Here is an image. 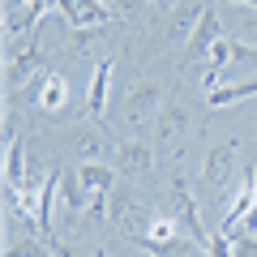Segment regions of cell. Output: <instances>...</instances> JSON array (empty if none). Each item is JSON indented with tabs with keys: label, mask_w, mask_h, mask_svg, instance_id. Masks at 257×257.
Listing matches in <instances>:
<instances>
[{
	"label": "cell",
	"mask_w": 257,
	"mask_h": 257,
	"mask_svg": "<svg viewBox=\"0 0 257 257\" xmlns=\"http://www.w3.org/2000/svg\"><path fill=\"white\" fill-rule=\"evenodd\" d=\"M163 94L167 90H163L159 77H138V82L124 90V99H120V120H124V124H142V120H150V116L159 120V111L167 107Z\"/></svg>",
	"instance_id": "cell-1"
},
{
	"label": "cell",
	"mask_w": 257,
	"mask_h": 257,
	"mask_svg": "<svg viewBox=\"0 0 257 257\" xmlns=\"http://www.w3.org/2000/svg\"><path fill=\"white\" fill-rule=\"evenodd\" d=\"M103 128L99 124H90V120H77L69 133H64V155L69 159H77V163H94V159L103 155Z\"/></svg>",
	"instance_id": "cell-2"
},
{
	"label": "cell",
	"mask_w": 257,
	"mask_h": 257,
	"mask_svg": "<svg viewBox=\"0 0 257 257\" xmlns=\"http://www.w3.org/2000/svg\"><path fill=\"white\" fill-rule=\"evenodd\" d=\"M236 150H240L236 138H223V142H214V146L206 150V163H202V184H206V189H223V184L231 180Z\"/></svg>",
	"instance_id": "cell-3"
},
{
	"label": "cell",
	"mask_w": 257,
	"mask_h": 257,
	"mask_svg": "<svg viewBox=\"0 0 257 257\" xmlns=\"http://www.w3.org/2000/svg\"><path fill=\"white\" fill-rule=\"evenodd\" d=\"M111 163L120 167V176H146L150 163H155V150H150L146 142L128 138V142H120V146L111 150Z\"/></svg>",
	"instance_id": "cell-4"
},
{
	"label": "cell",
	"mask_w": 257,
	"mask_h": 257,
	"mask_svg": "<svg viewBox=\"0 0 257 257\" xmlns=\"http://www.w3.org/2000/svg\"><path fill=\"white\" fill-rule=\"evenodd\" d=\"M60 18L69 22V26L86 30V26H107V5L103 0H60Z\"/></svg>",
	"instance_id": "cell-5"
},
{
	"label": "cell",
	"mask_w": 257,
	"mask_h": 257,
	"mask_svg": "<svg viewBox=\"0 0 257 257\" xmlns=\"http://www.w3.org/2000/svg\"><path fill=\"white\" fill-rule=\"evenodd\" d=\"M107 86H111V60L103 56L99 69H94V77H90V90H86V107H82L86 120H99L103 111H107Z\"/></svg>",
	"instance_id": "cell-6"
},
{
	"label": "cell",
	"mask_w": 257,
	"mask_h": 257,
	"mask_svg": "<svg viewBox=\"0 0 257 257\" xmlns=\"http://www.w3.org/2000/svg\"><path fill=\"white\" fill-rule=\"evenodd\" d=\"M39 60H43V52H39L35 43H30L26 52H18V56L9 60V73H5V86H9V99H18V90H22V86L30 82V77H35Z\"/></svg>",
	"instance_id": "cell-7"
},
{
	"label": "cell",
	"mask_w": 257,
	"mask_h": 257,
	"mask_svg": "<svg viewBox=\"0 0 257 257\" xmlns=\"http://www.w3.org/2000/svg\"><path fill=\"white\" fill-rule=\"evenodd\" d=\"M214 39H219V13L206 9V18L197 22V30L189 35V43H184V60H197V56H206L214 47Z\"/></svg>",
	"instance_id": "cell-8"
},
{
	"label": "cell",
	"mask_w": 257,
	"mask_h": 257,
	"mask_svg": "<svg viewBox=\"0 0 257 257\" xmlns=\"http://www.w3.org/2000/svg\"><path fill=\"white\" fill-rule=\"evenodd\" d=\"M189 120H193L189 103H184V99H167V107L159 111V142H172V138H180L184 128H189Z\"/></svg>",
	"instance_id": "cell-9"
},
{
	"label": "cell",
	"mask_w": 257,
	"mask_h": 257,
	"mask_svg": "<svg viewBox=\"0 0 257 257\" xmlns=\"http://www.w3.org/2000/svg\"><path fill=\"white\" fill-rule=\"evenodd\" d=\"M248 94H257V77H248V82H231V86H210V90H206V107H227V103H244Z\"/></svg>",
	"instance_id": "cell-10"
},
{
	"label": "cell",
	"mask_w": 257,
	"mask_h": 257,
	"mask_svg": "<svg viewBox=\"0 0 257 257\" xmlns=\"http://www.w3.org/2000/svg\"><path fill=\"white\" fill-rule=\"evenodd\" d=\"M206 9H210V5H184V9H176L172 22H167V39H184V43H189V35L197 30V22L206 18Z\"/></svg>",
	"instance_id": "cell-11"
},
{
	"label": "cell",
	"mask_w": 257,
	"mask_h": 257,
	"mask_svg": "<svg viewBox=\"0 0 257 257\" xmlns=\"http://www.w3.org/2000/svg\"><path fill=\"white\" fill-rule=\"evenodd\" d=\"M64 103H69V77H60V73H43L39 107H43V111H60Z\"/></svg>",
	"instance_id": "cell-12"
},
{
	"label": "cell",
	"mask_w": 257,
	"mask_h": 257,
	"mask_svg": "<svg viewBox=\"0 0 257 257\" xmlns=\"http://www.w3.org/2000/svg\"><path fill=\"white\" fill-rule=\"evenodd\" d=\"M52 9H60V0H30L26 9H18V13H9V35H22V30H30L43 13H52Z\"/></svg>",
	"instance_id": "cell-13"
},
{
	"label": "cell",
	"mask_w": 257,
	"mask_h": 257,
	"mask_svg": "<svg viewBox=\"0 0 257 257\" xmlns=\"http://www.w3.org/2000/svg\"><path fill=\"white\" fill-rule=\"evenodd\" d=\"M5 257H56L47 240H35V236H22V240H9Z\"/></svg>",
	"instance_id": "cell-14"
},
{
	"label": "cell",
	"mask_w": 257,
	"mask_h": 257,
	"mask_svg": "<svg viewBox=\"0 0 257 257\" xmlns=\"http://www.w3.org/2000/svg\"><path fill=\"white\" fill-rule=\"evenodd\" d=\"M236 257H257V236H231Z\"/></svg>",
	"instance_id": "cell-15"
},
{
	"label": "cell",
	"mask_w": 257,
	"mask_h": 257,
	"mask_svg": "<svg viewBox=\"0 0 257 257\" xmlns=\"http://www.w3.org/2000/svg\"><path fill=\"white\" fill-rule=\"evenodd\" d=\"M236 30H240L236 39H244V43H253V47H257V18H244V22H236Z\"/></svg>",
	"instance_id": "cell-16"
},
{
	"label": "cell",
	"mask_w": 257,
	"mask_h": 257,
	"mask_svg": "<svg viewBox=\"0 0 257 257\" xmlns=\"http://www.w3.org/2000/svg\"><path fill=\"white\" fill-rule=\"evenodd\" d=\"M146 5H155V9H167V5H172V0H146Z\"/></svg>",
	"instance_id": "cell-17"
},
{
	"label": "cell",
	"mask_w": 257,
	"mask_h": 257,
	"mask_svg": "<svg viewBox=\"0 0 257 257\" xmlns=\"http://www.w3.org/2000/svg\"><path fill=\"white\" fill-rule=\"evenodd\" d=\"M227 5H248V9H257V0H227Z\"/></svg>",
	"instance_id": "cell-18"
},
{
	"label": "cell",
	"mask_w": 257,
	"mask_h": 257,
	"mask_svg": "<svg viewBox=\"0 0 257 257\" xmlns=\"http://www.w3.org/2000/svg\"><path fill=\"white\" fill-rule=\"evenodd\" d=\"M5 5H9V13H18V5H22V0H5Z\"/></svg>",
	"instance_id": "cell-19"
}]
</instances>
